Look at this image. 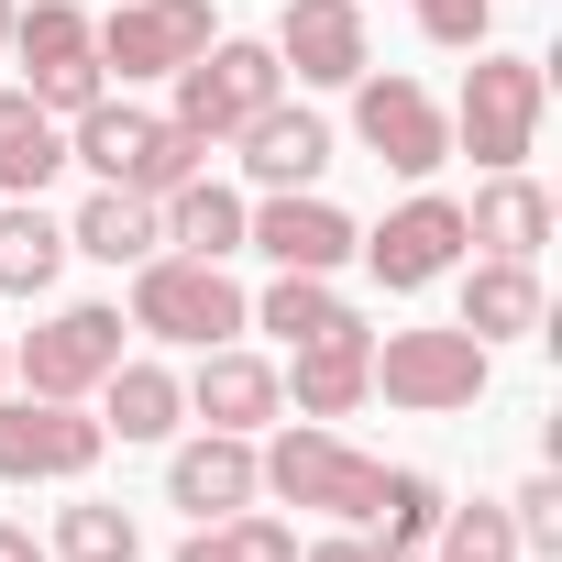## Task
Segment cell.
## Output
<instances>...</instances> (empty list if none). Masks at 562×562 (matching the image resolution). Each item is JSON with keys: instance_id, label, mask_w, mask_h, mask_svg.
<instances>
[{"instance_id": "cell-27", "label": "cell", "mask_w": 562, "mask_h": 562, "mask_svg": "<svg viewBox=\"0 0 562 562\" xmlns=\"http://www.w3.org/2000/svg\"><path fill=\"white\" fill-rule=\"evenodd\" d=\"M12 45H23V67H34V78H45V67H78V56H100L78 0H34V12H12Z\"/></svg>"}, {"instance_id": "cell-20", "label": "cell", "mask_w": 562, "mask_h": 562, "mask_svg": "<svg viewBox=\"0 0 562 562\" xmlns=\"http://www.w3.org/2000/svg\"><path fill=\"white\" fill-rule=\"evenodd\" d=\"M364 397H375V331H342V342L299 353V419H353Z\"/></svg>"}, {"instance_id": "cell-13", "label": "cell", "mask_w": 562, "mask_h": 562, "mask_svg": "<svg viewBox=\"0 0 562 562\" xmlns=\"http://www.w3.org/2000/svg\"><path fill=\"white\" fill-rule=\"evenodd\" d=\"M243 243L276 254V276H331L364 232L331 210V199H299V188H265V210H243Z\"/></svg>"}, {"instance_id": "cell-38", "label": "cell", "mask_w": 562, "mask_h": 562, "mask_svg": "<svg viewBox=\"0 0 562 562\" xmlns=\"http://www.w3.org/2000/svg\"><path fill=\"white\" fill-rule=\"evenodd\" d=\"M0 375H12V353H0Z\"/></svg>"}, {"instance_id": "cell-24", "label": "cell", "mask_w": 562, "mask_h": 562, "mask_svg": "<svg viewBox=\"0 0 562 562\" xmlns=\"http://www.w3.org/2000/svg\"><path fill=\"white\" fill-rule=\"evenodd\" d=\"M100 408H111L100 430H122V441H166V430L188 419V386H177L166 364H111V375H100Z\"/></svg>"}, {"instance_id": "cell-14", "label": "cell", "mask_w": 562, "mask_h": 562, "mask_svg": "<svg viewBox=\"0 0 562 562\" xmlns=\"http://www.w3.org/2000/svg\"><path fill=\"white\" fill-rule=\"evenodd\" d=\"M188 408H199L210 430H243V441H254L276 408H288V386H276V364H265V353L210 342V353H199V375H188Z\"/></svg>"}, {"instance_id": "cell-3", "label": "cell", "mask_w": 562, "mask_h": 562, "mask_svg": "<svg viewBox=\"0 0 562 562\" xmlns=\"http://www.w3.org/2000/svg\"><path fill=\"white\" fill-rule=\"evenodd\" d=\"M254 474H265V496H288V507H321V518H375V485H386V463H375V452H353L331 419H299V430H276V441L254 452Z\"/></svg>"}, {"instance_id": "cell-11", "label": "cell", "mask_w": 562, "mask_h": 562, "mask_svg": "<svg viewBox=\"0 0 562 562\" xmlns=\"http://www.w3.org/2000/svg\"><path fill=\"white\" fill-rule=\"evenodd\" d=\"M111 364H122V310L78 299V310H56V321L23 342V397H89Z\"/></svg>"}, {"instance_id": "cell-2", "label": "cell", "mask_w": 562, "mask_h": 562, "mask_svg": "<svg viewBox=\"0 0 562 562\" xmlns=\"http://www.w3.org/2000/svg\"><path fill=\"white\" fill-rule=\"evenodd\" d=\"M133 331L210 353V342L254 331V299L232 288L221 265H199V254H144V265H133Z\"/></svg>"}, {"instance_id": "cell-1", "label": "cell", "mask_w": 562, "mask_h": 562, "mask_svg": "<svg viewBox=\"0 0 562 562\" xmlns=\"http://www.w3.org/2000/svg\"><path fill=\"white\" fill-rule=\"evenodd\" d=\"M199 133H177V122H155V111H133V100H89L78 122H67V166H89L100 188H133V199H166L177 177H199Z\"/></svg>"}, {"instance_id": "cell-35", "label": "cell", "mask_w": 562, "mask_h": 562, "mask_svg": "<svg viewBox=\"0 0 562 562\" xmlns=\"http://www.w3.org/2000/svg\"><path fill=\"white\" fill-rule=\"evenodd\" d=\"M0 562H45V551H34V529H23V518H0Z\"/></svg>"}, {"instance_id": "cell-37", "label": "cell", "mask_w": 562, "mask_h": 562, "mask_svg": "<svg viewBox=\"0 0 562 562\" xmlns=\"http://www.w3.org/2000/svg\"><path fill=\"white\" fill-rule=\"evenodd\" d=\"M386 562H419V551H386Z\"/></svg>"}, {"instance_id": "cell-9", "label": "cell", "mask_w": 562, "mask_h": 562, "mask_svg": "<svg viewBox=\"0 0 562 562\" xmlns=\"http://www.w3.org/2000/svg\"><path fill=\"white\" fill-rule=\"evenodd\" d=\"M364 265H375V288H397V299H419V288H441V276L463 265V199H408V210H386L364 243H353Z\"/></svg>"}, {"instance_id": "cell-34", "label": "cell", "mask_w": 562, "mask_h": 562, "mask_svg": "<svg viewBox=\"0 0 562 562\" xmlns=\"http://www.w3.org/2000/svg\"><path fill=\"white\" fill-rule=\"evenodd\" d=\"M299 562H386V551H375V540H310Z\"/></svg>"}, {"instance_id": "cell-15", "label": "cell", "mask_w": 562, "mask_h": 562, "mask_svg": "<svg viewBox=\"0 0 562 562\" xmlns=\"http://www.w3.org/2000/svg\"><path fill=\"white\" fill-rule=\"evenodd\" d=\"M232 144H243V177H254V188H310V177L331 166V122H321V111H288V100H265Z\"/></svg>"}, {"instance_id": "cell-7", "label": "cell", "mask_w": 562, "mask_h": 562, "mask_svg": "<svg viewBox=\"0 0 562 562\" xmlns=\"http://www.w3.org/2000/svg\"><path fill=\"white\" fill-rule=\"evenodd\" d=\"M100 419L78 397H12L0 408V485H78L100 463Z\"/></svg>"}, {"instance_id": "cell-23", "label": "cell", "mask_w": 562, "mask_h": 562, "mask_svg": "<svg viewBox=\"0 0 562 562\" xmlns=\"http://www.w3.org/2000/svg\"><path fill=\"white\" fill-rule=\"evenodd\" d=\"M56 166H67V133H56V111H45L34 89H0V188H12V199H34Z\"/></svg>"}, {"instance_id": "cell-33", "label": "cell", "mask_w": 562, "mask_h": 562, "mask_svg": "<svg viewBox=\"0 0 562 562\" xmlns=\"http://www.w3.org/2000/svg\"><path fill=\"white\" fill-rule=\"evenodd\" d=\"M23 89H34V100H45L56 122H78V111H89V100L111 89V67H100V56H78V67H45V78H23Z\"/></svg>"}, {"instance_id": "cell-5", "label": "cell", "mask_w": 562, "mask_h": 562, "mask_svg": "<svg viewBox=\"0 0 562 562\" xmlns=\"http://www.w3.org/2000/svg\"><path fill=\"white\" fill-rule=\"evenodd\" d=\"M375 397L408 408V419H452L485 397V342L452 321V331H386L375 342Z\"/></svg>"}, {"instance_id": "cell-21", "label": "cell", "mask_w": 562, "mask_h": 562, "mask_svg": "<svg viewBox=\"0 0 562 562\" xmlns=\"http://www.w3.org/2000/svg\"><path fill=\"white\" fill-rule=\"evenodd\" d=\"M254 331H276L288 353H310V342H342V331H364V321L331 299V276H276V288L254 299Z\"/></svg>"}, {"instance_id": "cell-30", "label": "cell", "mask_w": 562, "mask_h": 562, "mask_svg": "<svg viewBox=\"0 0 562 562\" xmlns=\"http://www.w3.org/2000/svg\"><path fill=\"white\" fill-rule=\"evenodd\" d=\"M441 551L430 562H518V529H507V507H441V529H430Z\"/></svg>"}, {"instance_id": "cell-8", "label": "cell", "mask_w": 562, "mask_h": 562, "mask_svg": "<svg viewBox=\"0 0 562 562\" xmlns=\"http://www.w3.org/2000/svg\"><path fill=\"white\" fill-rule=\"evenodd\" d=\"M353 133H364V155L375 166H397V177H430L441 155H452V111L419 89V78H353Z\"/></svg>"}, {"instance_id": "cell-19", "label": "cell", "mask_w": 562, "mask_h": 562, "mask_svg": "<svg viewBox=\"0 0 562 562\" xmlns=\"http://www.w3.org/2000/svg\"><path fill=\"white\" fill-rule=\"evenodd\" d=\"M463 243H485V254H518V265H529V254L551 243V199H540L518 166H496V177L474 188V210H463Z\"/></svg>"}, {"instance_id": "cell-36", "label": "cell", "mask_w": 562, "mask_h": 562, "mask_svg": "<svg viewBox=\"0 0 562 562\" xmlns=\"http://www.w3.org/2000/svg\"><path fill=\"white\" fill-rule=\"evenodd\" d=\"M12 12H23V0H0V45H12Z\"/></svg>"}, {"instance_id": "cell-32", "label": "cell", "mask_w": 562, "mask_h": 562, "mask_svg": "<svg viewBox=\"0 0 562 562\" xmlns=\"http://www.w3.org/2000/svg\"><path fill=\"white\" fill-rule=\"evenodd\" d=\"M408 23H419L430 45L474 56V45H485V23H496V0H408Z\"/></svg>"}, {"instance_id": "cell-25", "label": "cell", "mask_w": 562, "mask_h": 562, "mask_svg": "<svg viewBox=\"0 0 562 562\" xmlns=\"http://www.w3.org/2000/svg\"><path fill=\"white\" fill-rule=\"evenodd\" d=\"M56 265H67V221H45L34 199H12V210H0V299H45Z\"/></svg>"}, {"instance_id": "cell-4", "label": "cell", "mask_w": 562, "mask_h": 562, "mask_svg": "<svg viewBox=\"0 0 562 562\" xmlns=\"http://www.w3.org/2000/svg\"><path fill=\"white\" fill-rule=\"evenodd\" d=\"M540 100H551L540 56H485V45H474V78H463L452 144H463L485 177H496V166H529V144H540Z\"/></svg>"}, {"instance_id": "cell-12", "label": "cell", "mask_w": 562, "mask_h": 562, "mask_svg": "<svg viewBox=\"0 0 562 562\" xmlns=\"http://www.w3.org/2000/svg\"><path fill=\"white\" fill-rule=\"evenodd\" d=\"M276 67H299V89H353L364 56V0H288L276 12Z\"/></svg>"}, {"instance_id": "cell-6", "label": "cell", "mask_w": 562, "mask_h": 562, "mask_svg": "<svg viewBox=\"0 0 562 562\" xmlns=\"http://www.w3.org/2000/svg\"><path fill=\"white\" fill-rule=\"evenodd\" d=\"M265 100H288V67H276V45H199L188 67H177V133H199V144H232Z\"/></svg>"}, {"instance_id": "cell-29", "label": "cell", "mask_w": 562, "mask_h": 562, "mask_svg": "<svg viewBox=\"0 0 562 562\" xmlns=\"http://www.w3.org/2000/svg\"><path fill=\"white\" fill-rule=\"evenodd\" d=\"M56 551H67V562H133V551H144V529H133V507L78 496V507L56 518Z\"/></svg>"}, {"instance_id": "cell-31", "label": "cell", "mask_w": 562, "mask_h": 562, "mask_svg": "<svg viewBox=\"0 0 562 562\" xmlns=\"http://www.w3.org/2000/svg\"><path fill=\"white\" fill-rule=\"evenodd\" d=\"M507 529H518V551H562V474H529L507 496Z\"/></svg>"}, {"instance_id": "cell-10", "label": "cell", "mask_w": 562, "mask_h": 562, "mask_svg": "<svg viewBox=\"0 0 562 562\" xmlns=\"http://www.w3.org/2000/svg\"><path fill=\"white\" fill-rule=\"evenodd\" d=\"M89 45H100V67H122V78H177L199 45H221L210 34V0H111V23H89Z\"/></svg>"}, {"instance_id": "cell-16", "label": "cell", "mask_w": 562, "mask_h": 562, "mask_svg": "<svg viewBox=\"0 0 562 562\" xmlns=\"http://www.w3.org/2000/svg\"><path fill=\"white\" fill-rule=\"evenodd\" d=\"M166 496H177L188 518H232V507H254V496H265V474H254V441H243V430H210V441H188V452L166 463Z\"/></svg>"}, {"instance_id": "cell-18", "label": "cell", "mask_w": 562, "mask_h": 562, "mask_svg": "<svg viewBox=\"0 0 562 562\" xmlns=\"http://www.w3.org/2000/svg\"><path fill=\"white\" fill-rule=\"evenodd\" d=\"M155 221H166V243H177V254H199V265L243 254V188H221L210 166H199V177H177V188L155 199Z\"/></svg>"}, {"instance_id": "cell-22", "label": "cell", "mask_w": 562, "mask_h": 562, "mask_svg": "<svg viewBox=\"0 0 562 562\" xmlns=\"http://www.w3.org/2000/svg\"><path fill=\"white\" fill-rule=\"evenodd\" d=\"M67 254H100V265H144V254H166V221H155V199H133V188H100V199L67 221Z\"/></svg>"}, {"instance_id": "cell-17", "label": "cell", "mask_w": 562, "mask_h": 562, "mask_svg": "<svg viewBox=\"0 0 562 562\" xmlns=\"http://www.w3.org/2000/svg\"><path fill=\"white\" fill-rule=\"evenodd\" d=\"M463 331L496 353V342H529L540 331V265H518V254H485L474 276H463Z\"/></svg>"}, {"instance_id": "cell-28", "label": "cell", "mask_w": 562, "mask_h": 562, "mask_svg": "<svg viewBox=\"0 0 562 562\" xmlns=\"http://www.w3.org/2000/svg\"><path fill=\"white\" fill-rule=\"evenodd\" d=\"M441 507H452V496H441L419 463H397V474L375 485V529H386V551H419V540L441 529Z\"/></svg>"}, {"instance_id": "cell-26", "label": "cell", "mask_w": 562, "mask_h": 562, "mask_svg": "<svg viewBox=\"0 0 562 562\" xmlns=\"http://www.w3.org/2000/svg\"><path fill=\"white\" fill-rule=\"evenodd\" d=\"M177 562H299V529H288V518L232 507V518H199V529L177 540Z\"/></svg>"}]
</instances>
